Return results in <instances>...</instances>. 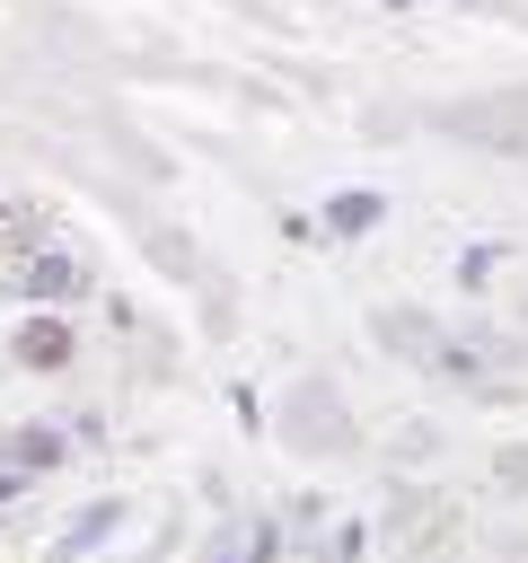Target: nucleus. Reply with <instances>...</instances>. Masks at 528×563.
<instances>
[{
	"label": "nucleus",
	"mask_w": 528,
	"mask_h": 563,
	"mask_svg": "<svg viewBox=\"0 0 528 563\" xmlns=\"http://www.w3.org/2000/svg\"><path fill=\"white\" fill-rule=\"evenodd\" d=\"M18 352H26L35 369H62V361H70V334H62L53 317H44V325H26V334H18Z\"/></svg>",
	"instance_id": "f257e3e1"
},
{
	"label": "nucleus",
	"mask_w": 528,
	"mask_h": 563,
	"mask_svg": "<svg viewBox=\"0 0 528 563\" xmlns=\"http://www.w3.org/2000/svg\"><path fill=\"white\" fill-rule=\"evenodd\" d=\"M26 290H44V299H62V290H79V273H70V264H26Z\"/></svg>",
	"instance_id": "f03ea898"
}]
</instances>
